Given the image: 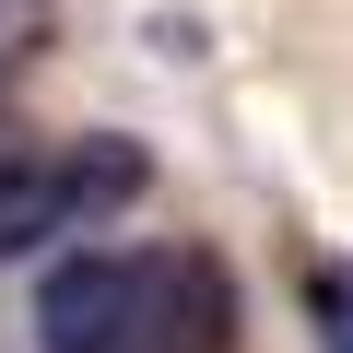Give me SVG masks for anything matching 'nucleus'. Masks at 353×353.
Listing matches in <instances>:
<instances>
[{
    "mask_svg": "<svg viewBox=\"0 0 353 353\" xmlns=\"http://www.w3.org/2000/svg\"><path fill=\"white\" fill-rule=\"evenodd\" d=\"M36 353H236V271L212 248H71L36 283Z\"/></svg>",
    "mask_w": 353,
    "mask_h": 353,
    "instance_id": "f257e3e1",
    "label": "nucleus"
},
{
    "mask_svg": "<svg viewBox=\"0 0 353 353\" xmlns=\"http://www.w3.org/2000/svg\"><path fill=\"white\" fill-rule=\"evenodd\" d=\"M141 141H59V153H0V259L48 236H94L106 212L141 201Z\"/></svg>",
    "mask_w": 353,
    "mask_h": 353,
    "instance_id": "f03ea898",
    "label": "nucleus"
},
{
    "mask_svg": "<svg viewBox=\"0 0 353 353\" xmlns=\"http://www.w3.org/2000/svg\"><path fill=\"white\" fill-rule=\"evenodd\" d=\"M306 330H318V353H353V259L306 271Z\"/></svg>",
    "mask_w": 353,
    "mask_h": 353,
    "instance_id": "7ed1b4c3",
    "label": "nucleus"
}]
</instances>
